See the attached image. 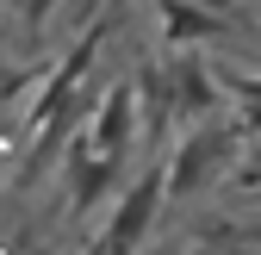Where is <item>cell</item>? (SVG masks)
Returning a JSON list of instances; mask_svg holds the SVG:
<instances>
[{"mask_svg": "<svg viewBox=\"0 0 261 255\" xmlns=\"http://www.w3.org/2000/svg\"><path fill=\"white\" fill-rule=\"evenodd\" d=\"M162 206H168V181H162V168H143V174L118 193V206H112V218H106L100 249H93V255H137Z\"/></svg>", "mask_w": 261, "mask_h": 255, "instance_id": "obj_1", "label": "cell"}, {"mask_svg": "<svg viewBox=\"0 0 261 255\" xmlns=\"http://www.w3.org/2000/svg\"><path fill=\"white\" fill-rule=\"evenodd\" d=\"M230 162V131H218V124H199L174 156H168V168H162V181H168V206H187V199H199L205 187L218 181V168Z\"/></svg>", "mask_w": 261, "mask_h": 255, "instance_id": "obj_2", "label": "cell"}, {"mask_svg": "<svg viewBox=\"0 0 261 255\" xmlns=\"http://www.w3.org/2000/svg\"><path fill=\"white\" fill-rule=\"evenodd\" d=\"M130 143H137V100H130V87H112L106 106L93 112V143H87V156H100V162H124Z\"/></svg>", "mask_w": 261, "mask_h": 255, "instance_id": "obj_3", "label": "cell"}, {"mask_svg": "<svg viewBox=\"0 0 261 255\" xmlns=\"http://www.w3.org/2000/svg\"><path fill=\"white\" fill-rule=\"evenodd\" d=\"M162 7V44L180 50V44H205V38H224V19L205 13V7H187V0H155Z\"/></svg>", "mask_w": 261, "mask_h": 255, "instance_id": "obj_4", "label": "cell"}, {"mask_svg": "<svg viewBox=\"0 0 261 255\" xmlns=\"http://www.w3.org/2000/svg\"><path fill=\"white\" fill-rule=\"evenodd\" d=\"M168 87H174V106L193 112V118H205V112L218 106V75L205 69L199 56H180L174 69H168Z\"/></svg>", "mask_w": 261, "mask_h": 255, "instance_id": "obj_5", "label": "cell"}, {"mask_svg": "<svg viewBox=\"0 0 261 255\" xmlns=\"http://www.w3.org/2000/svg\"><path fill=\"white\" fill-rule=\"evenodd\" d=\"M56 7H62V0H19V25L38 38V31L50 25V13H56Z\"/></svg>", "mask_w": 261, "mask_h": 255, "instance_id": "obj_6", "label": "cell"}, {"mask_svg": "<svg viewBox=\"0 0 261 255\" xmlns=\"http://www.w3.org/2000/svg\"><path fill=\"white\" fill-rule=\"evenodd\" d=\"M187 7H205V13H237V0H187Z\"/></svg>", "mask_w": 261, "mask_h": 255, "instance_id": "obj_7", "label": "cell"}, {"mask_svg": "<svg viewBox=\"0 0 261 255\" xmlns=\"http://www.w3.org/2000/svg\"><path fill=\"white\" fill-rule=\"evenodd\" d=\"M237 87L249 93V100H261V75H255V81H237Z\"/></svg>", "mask_w": 261, "mask_h": 255, "instance_id": "obj_8", "label": "cell"}]
</instances>
